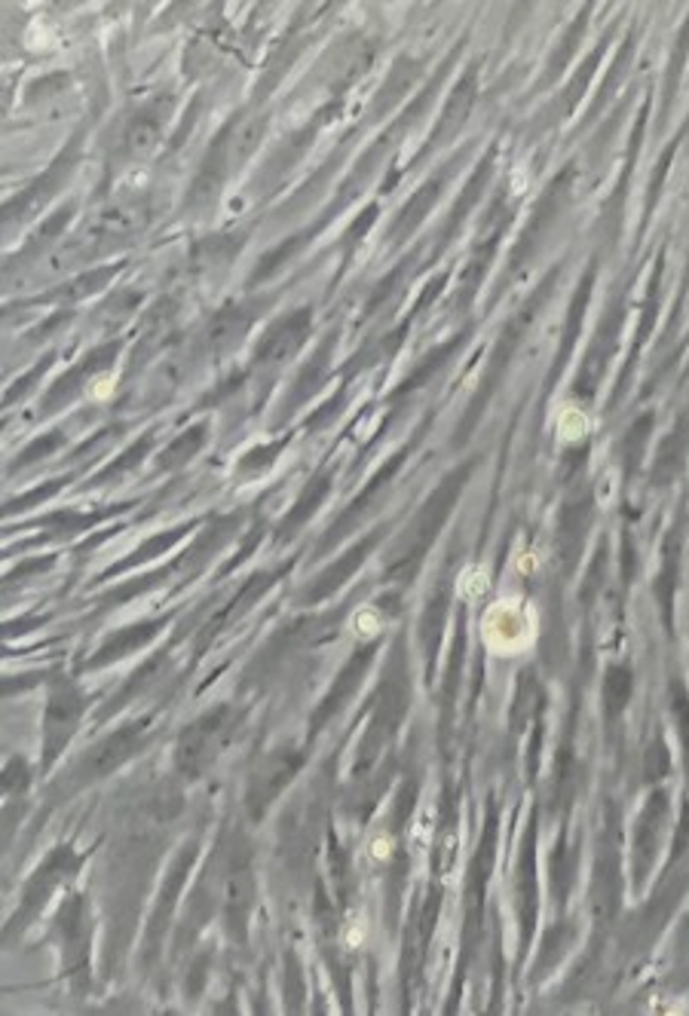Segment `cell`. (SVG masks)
Returning a JSON list of instances; mask_svg holds the SVG:
<instances>
[{"label":"cell","mask_w":689,"mask_h":1016,"mask_svg":"<svg viewBox=\"0 0 689 1016\" xmlns=\"http://www.w3.org/2000/svg\"><path fill=\"white\" fill-rule=\"evenodd\" d=\"M71 215H74V206L58 208V212H55V218L46 220L41 230H37V236H34V246H41V242H46V239H55V236L62 234V230H65V224L71 220Z\"/></svg>","instance_id":"cb8c5ba5"},{"label":"cell","mask_w":689,"mask_h":1016,"mask_svg":"<svg viewBox=\"0 0 689 1016\" xmlns=\"http://www.w3.org/2000/svg\"><path fill=\"white\" fill-rule=\"evenodd\" d=\"M191 527H193V523H181V527H175V530H165V533H160V536H157V539H151V542H144V545H141V549L132 551V554H129L126 561H120V563H117V566H110L108 573H105V576H101V579L117 576V573H123V570H129V566H136V563H141V561H151V558H160V554H163V551L172 549V545H175V542H179L181 536L187 533Z\"/></svg>","instance_id":"e0dca14e"},{"label":"cell","mask_w":689,"mask_h":1016,"mask_svg":"<svg viewBox=\"0 0 689 1016\" xmlns=\"http://www.w3.org/2000/svg\"><path fill=\"white\" fill-rule=\"evenodd\" d=\"M117 270H120V267H105V270H93V273L80 275L77 282H71L68 291H58V298H86V294H93V291L105 289Z\"/></svg>","instance_id":"ffe728a7"},{"label":"cell","mask_w":689,"mask_h":1016,"mask_svg":"<svg viewBox=\"0 0 689 1016\" xmlns=\"http://www.w3.org/2000/svg\"><path fill=\"white\" fill-rule=\"evenodd\" d=\"M80 138L83 136L71 138L68 148L58 153V160H55V163L43 172L41 179L34 181L31 187H25L19 196H13V199L7 203V208H3V220H7V224H15L19 218H25V215H31V212H37V208H41L43 203H46V199L58 191V184L68 179L71 165L77 163V153H80Z\"/></svg>","instance_id":"52a82bcc"},{"label":"cell","mask_w":689,"mask_h":1016,"mask_svg":"<svg viewBox=\"0 0 689 1016\" xmlns=\"http://www.w3.org/2000/svg\"><path fill=\"white\" fill-rule=\"evenodd\" d=\"M236 723H239V714L234 704H218L200 720H193L191 726L181 732L179 747H175V769L187 781L203 778L208 766L224 754V747L234 738Z\"/></svg>","instance_id":"6da1fadb"},{"label":"cell","mask_w":689,"mask_h":1016,"mask_svg":"<svg viewBox=\"0 0 689 1016\" xmlns=\"http://www.w3.org/2000/svg\"><path fill=\"white\" fill-rule=\"evenodd\" d=\"M310 334V310H291L289 316H282L273 328L261 337V344L255 349V365L258 368H273L289 361Z\"/></svg>","instance_id":"ba28073f"},{"label":"cell","mask_w":689,"mask_h":1016,"mask_svg":"<svg viewBox=\"0 0 689 1016\" xmlns=\"http://www.w3.org/2000/svg\"><path fill=\"white\" fill-rule=\"evenodd\" d=\"M282 573H286V566H282V570H273V573H258V576L251 579V582H246L243 588L236 591L234 601H230V604L220 609L218 616L208 622L206 634H203V640L196 644V649H203V646H206L208 640H212V637H218V634L224 631V628H227V625H230V622H234L236 616H243L248 606H251L255 601H258V597H261L263 591L270 588V585H276V579L282 576Z\"/></svg>","instance_id":"7c38bea8"},{"label":"cell","mask_w":689,"mask_h":1016,"mask_svg":"<svg viewBox=\"0 0 689 1016\" xmlns=\"http://www.w3.org/2000/svg\"><path fill=\"white\" fill-rule=\"evenodd\" d=\"M77 869H80V857L71 852L68 845L55 849V852L37 866V873L31 876V882H28L25 897H22V904L15 909L13 919H10V937H13L15 931L22 928V921L31 919V916L50 900V894H53L62 882L68 879V876H74Z\"/></svg>","instance_id":"5b68a950"},{"label":"cell","mask_w":689,"mask_h":1016,"mask_svg":"<svg viewBox=\"0 0 689 1016\" xmlns=\"http://www.w3.org/2000/svg\"><path fill=\"white\" fill-rule=\"evenodd\" d=\"M163 123H165V101L163 105H148V108H138L123 126V138H120V151L129 160H141V156H151L163 138Z\"/></svg>","instance_id":"30bf717a"},{"label":"cell","mask_w":689,"mask_h":1016,"mask_svg":"<svg viewBox=\"0 0 689 1016\" xmlns=\"http://www.w3.org/2000/svg\"><path fill=\"white\" fill-rule=\"evenodd\" d=\"M151 435H141V439L136 441V444H132V447H129V451H126L123 456H120V460H117V463H110L108 468H105V472H98L96 478H93V484H101V482H110V478H114V475H120V472H123V468H132L138 463V460H141V456L148 454V451H151Z\"/></svg>","instance_id":"44dd1931"},{"label":"cell","mask_w":689,"mask_h":1016,"mask_svg":"<svg viewBox=\"0 0 689 1016\" xmlns=\"http://www.w3.org/2000/svg\"><path fill=\"white\" fill-rule=\"evenodd\" d=\"M301 766L303 754L298 747H279L273 754L263 756L261 763H258V769H255V775H251V781H248L246 793L248 814H251L255 821L263 818L267 806L289 787V781L298 775Z\"/></svg>","instance_id":"277c9868"},{"label":"cell","mask_w":689,"mask_h":1016,"mask_svg":"<svg viewBox=\"0 0 689 1016\" xmlns=\"http://www.w3.org/2000/svg\"><path fill=\"white\" fill-rule=\"evenodd\" d=\"M255 900V879H251V854L246 842L236 839L234 849L227 854V876H224V919H227V934L236 943H246V925Z\"/></svg>","instance_id":"7a4b0ae2"},{"label":"cell","mask_w":689,"mask_h":1016,"mask_svg":"<svg viewBox=\"0 0 689 1016\" xmlns=\"http://www.w3.org/2000/svg\"><path fill=\"white\" fill-rule=\"evenodd\" d=\"M163 625H165V616L153 618V622H141V625H132V628L117 631L110 640H105V644L98 646V652L89 659V668H101V664H110V661L123 659V656H132L136 649H141L144 644H151Z\"/></svg>","instance_id":"4fadbf2b"},{"label":"cell","mask_w":689,"mask_h":1016,"mask_svg":"<svg viewBox=\"0 0 689 1016\" xmlns=\"http://www.w3.org/2000/svg\"><path fill=\"white\" fill-rule=\"evenodd\" d=\"M62 484H65V478H58V482H53V484H43L41 490H34V494L13 499V502L7 506V511L13 515V511H22V508H34L37 502H43V499H50L53 494H58V490H62Z\"/></svg>","instance_id":"603a6c76"},{"label":"cell","mask_w":689,"mask_h":1016,"mask_svg":"<svg viewBox=\"0 0 689 1016\" xmlns=\"http://www.w3.org/2000/svg\"><path fill=\"white\" fill-rule=\"evenodd\" d=\"M325 494H329V475H319V478H313V482H310V487L303 490L301 499H298V502H294V508H291L289 515H286V521L279 523V539H282V542H286V539H291V536L301 530L303 523L313 518V511H316V506L322 502V496H325Z\"/></svg>","instance_id":"2e32d148"},{"label":"cell","mask_w":689,"mask_h":1016,"mask_svg":"<svg viewBox=\"0 0 689 1016\" xmlns=\"http://www.w3.org/2000/svg\"><path fill=\"white\" fill-rule=\"evenodd\" d=\"M22 787H28L25 763L22 759H10V766L3 769V790L13 793V790H22Z\"/></svg>","instance_id":"d4e9b609"},{"label":"cell","mask_w":689,"mask_h":1016,"mask_svg":"<svg viewBox=\"0 0 689 1016\" xmlns=\"http://www.w3.org/2000/svg\"><path fill=\"white\" fill-rule=\"evenodd\" d=\"M58 444H62V435H58V432H50V435H43V439L34 441V444H31L28 451H22V454H19V463H15V466H31V463H37L41 456H46L50 451H55Z\"/></svg>","instance_id":"7402d4cb"},{"label":"cell","mask_w":689,"mask_h":1016,"mask_svg":"<svg viewBox=\"0 0 689 1016\" xmlns=\"http://www.w3.org/2000/svg\"><path fill=\"white\" fill-rule=\"evenodd\" d=\"M144 742V728L129 723V726L110 732L105 742H98L96 747H89L86 756L80 759V766L74 769V781L77 783H93L98 778H108L110 771H117L123 766L126 759H132L138 754V747Z\"/></svg>","instance_id":"8992f818"},{"label":"cell","mask_w":689,"mask_h":1016,"mask_svg":"<svg viewBox=\"0 0 689 1016\" xmlns=\"http://www.w3.org/2000/svg\"><path fill=\"white\" fill-rule=\"evenodd\" d=\"M282 447H286V441H276V444H263V447H255V451H248L243 460H239V466L236 472L243 475V478H255V475H261L267 468H273L276 456L282 454Z\"/></svg>","instance_id":"d6986e66"},{"label":"cell","mask_w":689,"mask_h":1016,"mask_svg":"<svg viewBox=\"0 0 689 1016\" xmlns=\"http://www.w3.org/2000/svg\"><path fill=\"white\" fill-rule=\"evenodd\" d=\"M80 716V689L74 687L71 680H65V677H58L53 687V695H50V704H46V716H43V766L46 769L53 766L55 756L65 750V744L71 742Z\"/></svg>","instance_id":"3957f363"},{"label":"cell","mask_w":689,"mask_h":1016,"mask_svg":"<svg viewBox=\"0 0 689 1016\" xmlns=\"http://www.w3.org/2000/svg\"><path fill=\"white\" fill-rule=\"evenodd\" d=\"M193 857H196V845H187V849L181 852L179 864L172 866L169 879H165L163 891H160V904H157V912H153L151 921V947H157V943L163 940L165 925H169V916H172V904H175V897H179V888L184 885V876H187V869H191Z\"/></svg>","instance_id":"5bb4252c"},{"label":"cell","mask_w":689,"mask_h":1016,"mask_svg":"<svg viewBox=\"0 0 689 1016\" xmlns=\"http://www.w3.org/2000/svg\"><path fill=\"white\" fill-rule=\"evenodd\" d=\"M206 444V426H191L184 435L172 441L169 447H165L163 454H160V466L163 468H179L184 466L187 460L200 454V447Z\"/></svg>","instance_id":"ac0fdd59"},{"label":"cell","mask_w":689,"mask_h":1016,"mask_svg":"<svg viewBox=\"0 0 689 1016\" xmlns=\"http://www.w3.org/2000/svg\"><path fill=\"white\" fill-rule=\"evenodd\" d=\"M258 306L251 303V306H227V310H220L218 316L208 322L206 331V341L212 349H224V346L236 344L239 337H243V331L255 322V313Z\"/></svg>","instance_id":"9a60e30c"},{"label":"cell","mask_w":689,"mask_h":1016,"mask_svg":"<svg viewBox=\"0 0 689 1016\" xmlns=\"http://www.w3.org/2000/svg\"><path fill=\"white\" fill-rule=\"evenodd\" d=\"M117 353H120V344H117V341H114V344L98 346V349H93L89 356L83 358L77 368H71L68 374H62V377L55 380L53 389L46 392V399H43V411H50V408H62L65 401L74 399L83 386H86L89 377H96L98 371L110 368V361L117 358Z\"/></svg>","instance_id":"9c48e42d"},{"label":"cell","mask_w":689,"mask_h":1016,"mask_svg":"<svg viewBox=\"0 0 689 1016\" xmlns=\"http://www.w3.org/2000/svg\"><path fill=\"white\" fill-rule=\"evenodd\" d=\"M58 934L65 947V968L68 974L86 983V921H83V897H71L58 912Z\"/></svg>","instance_id":"8fae6325"}]
</instances>
